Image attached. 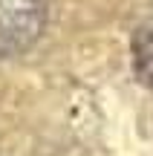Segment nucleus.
<instances>
[{
  "mask_svg": "<svg viewBox=\"0 0 153 156\" xmlns=\"http://www.w3.org/2000/svg\"><path fill=\"white\" fill-rule=\"evenodd\" d=\"M46 26L43 0H0V55H20Z\"/></svg>",
  "mask_w": 153,
  "mask_h": 156,
  "instance_id": "1",
  "label": "nucleus"
},
{
  "mask_svg": "<svg viewBox=\"0 0 153 156\" xmlns=\"http://www.w3.org/2000/svg\"><path fill=\"white\" fill-rule=\"evenodd\" d=\"M133 69L139 81L153 90V20L142 23L133 35Z\"/></svg>",
  "mask_w": 153,
  "mask_h": 156,
  "instance_id": "2",
  "label": "nucleus"
}]
</instances>
